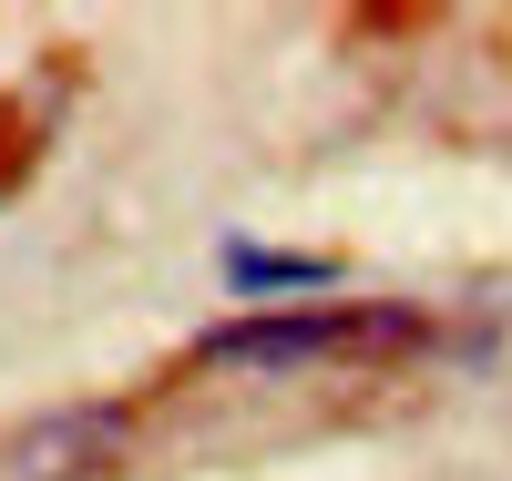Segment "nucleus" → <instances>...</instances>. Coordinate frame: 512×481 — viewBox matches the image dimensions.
I'll list each match as a JSON object with an SVG mask.
<instances>
[{
    "mask_svg": "<svg viewBox=\"0 0 512 481\" xmlns=\"http://www.w3.org/2000/svg\"><path fill=\"white\" fill-rule=\"evenodd\" d=\"M379 338H410L400 308H256L195 338L205 369H236V379H287V369H318V359H349V348Z\"/></svg>",
    "mask_w": 512,
    "mask_h": 481,
    "instance_id": "f257e3e1",
    "label": "nucleus"
},
{
    "mask_svg": "<svg viewBox=\"0 0 512 481\" xmlns=\"http://www.w3.org/2000/svg\"><path fill=\"white\" fill-rule=\"evenodd\" d=\"M226 287L236 297H318V287H338V256H318V246H226Z\"/></svg>",
    "mask_w": 512,
    "mask_h": 481,
    "instance_id": "7ed1b4c3",
    "label": "nucleus"
},
{
    "mask_svg": "<svg viewBox=\"0 0 512 481\" xmlns=\"http://www.w3.org/2000/svg\"><path fill=\"white\" fill-rule=\"evenodd\" d=\"M123 420L113 400H72V410H41L0 441V481H103L123 461Z\"/></svg>",
    "mask_w": 512,
    "mask_h": 481,
    "instance_id": "f03ea898",
    "label": "nucleus"
}]
</instances>
